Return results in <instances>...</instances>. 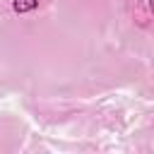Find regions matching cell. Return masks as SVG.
<instances>
[{
	"label": "cell",
	"mask_w": 154,
	"mask_h": 154,
	"mask_svg": "<svg viewBox=\"0 0 154 154\" xmlns=\"http://www.w3.org/2000/svg\"><path fill=\"white\" fill-rule=\"evenodd\" d=\"M12 7H14V12H31L38 7V0H14Z\"/></svg>",
	"instance_id": "1"
}]
</instances>
